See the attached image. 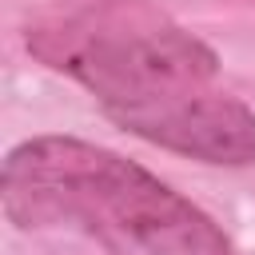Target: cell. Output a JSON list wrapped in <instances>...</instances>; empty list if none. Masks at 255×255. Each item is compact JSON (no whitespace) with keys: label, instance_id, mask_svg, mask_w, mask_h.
<instances>
[{"label":"cell","instance_id":"6da1fadb","mask_svg":"<svg viewBox=\"0 0 255 255\" xmlns=\"http://www.w3.org/2000/svg\"><path fill=\"white\" fill-rule=\"evenodd\" d=\"M4 211L20 227L68 223L143 255H227L223 231L191 199L72 135H36L8 151Z\"/></svg>","mask_w":255,"mask_h":255},{"label":"cell","instance_id":"7a4b0ae2","mask_svg":"<svg viewBox=\"0 0 255 255\" xmlns=\"http://www.w3.org/2000/svg\"><path fill=\"white\" fill-rule=\"evenodd\" d=\"M32 52L76 76L116 124L179 96L207 92L219 72L215 52L175 24L76 20L36 32Z\"/></svg>","mask_w":255,"mask_h":255},{"label":"cell","instance_id":"3957f363","mask_svg":"<svg viewBox=\"0 0 255 255\" xmlns=\"http://www.w3.org/2000/svg\"><path fill=\"white\" fill-rule=\"evenodd\" d=\"M120 128L203 163H227V167L255 163V112L235 96H223L211 88L135 112L120 120Z\"/></svg>","mask_w":255,"mask_h":255}]
</instances>
